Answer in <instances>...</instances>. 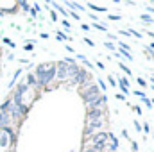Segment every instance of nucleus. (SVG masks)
<instances>
[{
	"instance_id": "bb28decb",
	"label": "nucleus",
	"mask_w": 154,
	"mask_h": 152,
	"mask_svg": "<svg viewBox=\"0 0 154 152\" xmlns=\"http://www.w3.org/2000/svg\"><path fill=\"white\" fill-rule=\"evenodd\" d=\"M18 5H20V7H22V11H29V9H31V7H29V4H27V2H25V0H22V2H20V4H18Z\"/></svg>"
},
{
	"instance_id": "5701e85b",
	"label": "nucleus",
	"mask_w": 154,
	"mask_h": 152,
	"mask_svg": "<svg viewBox=\"0 0 154 152\" xmlns=\"http://www.w3.org/2000/svg\"><path fill=\"white\" fill-rule=\"evenodd\" d=\"M38 11H39V5H38V4H34V7H31V9H29V13H31L34 18L38 16Z\"/></svg>"
},
{
	"instance_id": "6e6552de",
	"label": "nucleus",
	"mask_w": 154,
	"mask_h": 152,
	"mask_svg": "<svg viewBox=\"0 0 154 152\" xmlns=\"http://www.w3.org/2000/svg\"><path fill=\"white\" fill-rule=\"evenodd\" d=\"M11 106H13V102H11V99H7V100H4V102L0 104V113H4V114H9V109H11Z\"/></svg>"
},
{
	"instance_id": "79ce46f5",
	"label": "nucleus",
	"mask_w": 154,
	"mask_h": 152,
	"mask_svg": "<svg viewBox=\"0 0 154 152\" xmlns=\"http://www.w3.org/2000/svg\"><path fill=\"white\" fill-rule=\"evenodd\" d=\"M134 129H136V131H142V123H140V122H134Z\"/></svg>"
},
{
	"instance_id": "423d86ee",
	"label": "nucleus",
	"mask_w": 154,
	"mask_h": 152,
	"mask_svg": "<svg viewBox=\"0 0 154 152\" xmlns=\"http://www.w3.org/2000/svg\"><path fill=\"white\" fill-rule=\"evenodd\" d=\"M86 81H88V74H86V70H82V68H79V72L72 77V82H75V84H82V82H86Z\"/></svg>"
},
{
	"instance_id": "e433bc0d",
	"label": "nucleus",
	"mask_w": 154,
	"mask_h": 152,
	"mask_svg": "<svg viewBox=\"0 0 154 152\" xmlns=\"http://www.w3.org/2000/svg\"><path fill=\"white\" fill-rule=\"evenodd\" d=\"M109 20H113V22H118V20H120V16H118V14H109Z\"/></svg>"
},
{
	"instance_id": "c03bdc74",
	"label": "nucleus",
	"mask_w": 154,
	"mask_h": 152,
	"mask_svg": "<svg viewBox=\"0 0 154 152\" xmlns=\"http://www.w3.org/2000/svg\"><path fill=\"white\" fill-rule=\"evenodd\" d=\"M81 29H82V31H90V25H88V23H82Z\"/></svg>"
},
{
	"instance_id": "3c124183",
	"label": "nucleus",
	"mask_w": 154,
	"mask_h": 152,
	"mask_svg": "<svg viewBox=\"0 0 154 152\" xmlns=\"http://www.w3.org/2000/svg\"><path fill=\"white\" fill-rule=\"evenodd\" d=\"M149 48H151V50H154V41H152V43H149Z\"/></svg>"
},
{
	"instance_id": "20e7f679",
	"label": "nucleus",
	"mask_w": 154,
	"mask_h": 152,
	"mask_svg": "<svg viewBox=\"0 0 154 152\" xmlns=\"http://www.w3.org/2000/svg\"><path fill=\"white\" fill-rule=\"evenodd\" d=\"M56 77H57L59 81H65V79L68 77V65H66L65 61L56 63Z\"/></svg>"
},
{
	"instance_id": "ea45409f",
	"label": "nucleus",
	"mask_w": 154,
	"mask_h": 152,
	"mask_svg": "<svg viewBox=\"0 0 154 152\" xmlns=\"http://www.w3.org/2000/svg\"><path fill=\"white\" fill-rule=\"evenodd\" d=\"M4 39V43H7V45H9V47H14V43H13V41H11V39H7V38H2Z\"/></svg>"
},
{
	"instance_id": "a18cd8bd",
	"label": "nucleus",
	"mask_w": 154,
	"mask_h": 152,
	"mask_svg": "<svg viewBox=\"0 0 154 152\" xmlns=\"http://www.w3.org/2000/svg\"><path fill=\"white\" fill-rule=\"evenodd\" d=\"M84 43H88V45H91V47L95 45V43H93V41H91V39H90V38H84Z\"/></svg>"
},
{
	"instance_id": "f257e3e1",
	"label": "nucleus",
	"mask_w": 154,
	"mask_h": 152,
	"mask_svg": "<svg viewBox=\"0 0 154 152\" xmlns=\"http://www.w3.org/2000/svg\"><path fill=\"white\" fill-rule=\"evenodd\" d=\"M34 77L38 81V86H47L48 82H52L56 79V65L54 63H50V65H38Z\"/></svg>"
},
{
	"instance_id": "cd10ccee",
	"label": "nucleus",
	"mask_w": 154,
	"mask_h": 152,
	"mask_svg": "<svg viewBox=\"0 0 154 152\" xmlns=\"http://www.w3.org/2000/svg\"><path fill=\"white\" fill-rule=\"evenodd\" d=\"M143 50H145V56H147L149 59H152V57H154V52H152V50H151V48H149V47H145Z\"/></svg>"
},
{
	"instance_id": "393cba45",
	"label": "nucleus",
	"mask_w": 154,
	"mask_h": 152,
	"mask_svg": "<svg viewBox=\"0 0 154 152\" xmlns=\"http://www.w3.org/2000/svg\"><path fill=\"white\" fill-rule=\"evenodd\" d=\"M91 27H95V29H99V31H104V32L108 31V27L102 25V23H91Z\"/></svg>"
},
{
	"instance_id": "f3484780",
	"label": "nucleus",
	"mask_w": 154,
	"mask_h": 152,
	"mask_svg": "<svg viewBox=\"0 0 154 152\" xmlns=\"http://www.w3.org/2000/svg\"><path fill=\"white\" fill-rule=\"evenodd\" d=\"M20 74H22V68H18V70H16V72H14V74H13V79H11V81H9V88H13V86H14V84H16V79H18V77H20Z\"/></svg>"
},
{
	"instance_id": "864d4df0",
	"label": "nucleus",
	"mask_w": 154,
	"mask_h": 152,
	"mask_svg": "<svg viewBox=\"0 0 154 152\" xmlns=\"http://www.w3.org/2000/svg\"><path fill=\"white\" fill-rule=\"evenodd\" d=\"M0 16H4V11H2V9H0Z\"/></svg>"
},
{
	"instance_id": "49530a36",
	"label": "nucleus",
	"mask_w": 154,
	"mask_h": 152,
	"mask_svg": "<svg viewBox=\"0 0 154 152\" xmlns=\"http://www.w3.org/2000/svg\"><path fill=\"white\" fill-rule=\"evenodd\" d=\"M115 97H116V100H125V97H124V95H120V93L115 95Z\"/></svg>"
},
{
	"instance_id": "39448f33",
	"label": "nucleus",
	"mask_w": 154,
	"mask_h": 152,
	"mask_svg": "<svg viewBox=\"0 0 154 152\" xmlns=\"http://www.w3.org/2000/svg\"><path fill=\"white\" fill-rule=\"evenodd\" d=\"M102 118H104V109L88 108V122H91V120H102Z\"/></svg>"
},
{
	"instance_id": "603ef678",
	"label": "nucleus",
	"mask_w": 154,
	"mask_h": 152,
	"mask_svg": "<svg viewBox=\"0 0 154 152\" xmlns=\"http://www.w3.org/2000/svg\"><path fill=\"white\" fill-rule=\"evenodd\" d=\"M84 152H95V150H93L91 147H88V149H86V150H84Z\"/></svg>"
},
{
	"instance_id": "0eeeda50",
	"label": "nucleus",
	"mask_w": 154,
	"mask_h": 152,
	"mask_svg": "<svg viewBox=\"0 0 154 152\" xmlns=\"http://www.w3.org/2000/svg\"><path fill=\"white\" fill-rule=\"evenodd\" d=\"M106 102H108V95H102L100 93V97H97L88 108H99V109H102V104H106Z\"/></svg>"
},
{
	"instance_id": "f03ea898",
	"label": "nucleus",
	"mask_w": 154,
	"mask_h": 152,
	"mask_svg": "<svg viewBox=\"0 0 154 152\" xmlns=\"http://www.w3.org/2000/svg\"><path fill=\"white\" fill-rule=\"evenodd\" d=\"M81 95H82V100L90 106L97 97H100V90H99V86H97V84H88V86H86V90H84Z\"/></svg>"
},
{
	"instance_id": "473e14b6",
	"label": "nucleus",
	"mask_w": 154,
	"mask_h": 152,
	"mask_svg": "<svg viewBox=\"0 0 154 152\" xmlns=\"http://www.w3.org/2000/svg\"><path fill=\"white\" fill-rule=\"evenodd\" d=\"M145 9H147V14H154V5H149V4H147Z\"/></svg>"
},
{
	"instance_id": "2f4dec72",
	"label": "nucleus",
	"mask_w": 154,
	"mask_h": 152,
	"mask_svg": "<svg viewBox=\"0 0 154 152\" xmlns=\"http://www.w3.org/2000/svg\"><path fill=\"white\" fill-rule=\"evenodd\" d=\"M120 68H122V70H124V72H125L127 75H131V70H129V68H127V66H125V65H124L122 61H120Z\"/></svg>"
},
{
	"instance_id": "a878e982",
	"label": "nucleus",
	"mask_w": 154,
	"mask_h": 152,
	"mask_svg": "<svg viewBox=\"0 0 154 152\" xmlns=\"http://www.w3.org/2000/svg\"><path fill=\"white\" fill-rule=\"evenodd\" d=\"M142 102H143V104H145V106H147L149 109H152V100H151V99H147V97H143V99H142Z\"/></svg>"
},
{
	"instance_id": "8fccbe9b",
	"label": "nucleus",
	"mask_w": 154,
	"mask_h": 152,
	"mask_svg": "<svg viewBox=\"0 0 154 152\" xmlns=\"http://www.w3.org/2000/svg\"><path fill=\"white\" fill-rule=\"evenodd\" d=\"M147 36H149V38H152V39H154V32H151V31H147Z\"/></svg>"
},
{
	"instance_id": "4468645a",
	"label": "nucleus",
	"mask_w": 154,
	"mask_h": 152,
	"mask_svg": "<svg viewBox=\"0 0 154 152\" xmlns=\"http://www.w3.org/2000/svg\"><path fill=\"white\" fill-rule=\"evenodd\" d=\"M79 68H81V66L75 65V63H74V65H68V77H74L77 72H79Z\"/></svg>"
},
{
	"instance_id": "f704fd0d",
	"label": "nucleus",
	"mask_w": 154,
	"mask_h": 152,
	"mask_svg": "<svg viewBox=\"0 0 154 152\" xmlns=\"http://www.w3.org/2000/svg\"><path fill=\"white\" fill-rule=\"evenodd\" d=\"M131 149H133V152H138V143L136 141H131Z\"/></svg>"
},
{
	"instance_id": "aec40b11",
	"label": "nucleus",
	"mask_w": 154,
	"mask_h": 152,
	"mask_svg": "<svg viewBox=\"0 0 154 152\" xmlns=\"http://www.w3.org/2000/svg\"><path fill=\"white\" fill-rule=\"evenodd\" d=\"M66 5H68V7H72V9H81V11H86V9H84V5H82V4H77V2H66Z\"/></svg>"
},
{
	"instance_id": "de8ad7c7",
	"label": "nucleus",
	"mask_w": 154,
	"mask_h": 152,
	"mask_svg": "<svg viewBox=\"0 0 154 152\" xmlns=\"http://www.w3.org/2000/svg\"><path fill=\"white\" fill-rule=\"evenodd\" d=\"M133 109H134V111H136V113H138V114L142 113V109H140V106H134V108H133Z\"/></svg>"
},
{
	"instance_id": "c85d7f7f",
	"label": "nucleus",
	"mask_w": 154,
	"mask_h": 152,
	"mask_svg": "<svg viewBox=\"0 0 154 152\" xmlns=\"http://www.w3.org/2000/svg\"><path fill=\"white\" fill-rule=\"evenodd\" d=\"M97 86H99V90H106V82L102 79H97Z\"/></svg>"
},
{
	"instance_id": "7c9ffc66",
	"label": "nucleus",
	"mask_w": 154,
	"mask_h": 152,
	"mask_svg": "<svg viewBox=\"0 0 154 152\" xmlns=\"http://www.w3.org/2000/svg\"><path fill=\"white\" fill-rule=\"evenodd\" d=\"M136 82H138L142 88H145V86H147V81H145V79H142V77H138V79H136Z\"/></svg>"
},
{
	"instance_id": "4d7b16f0",
	"label": "nucleus",
	"mask_w": 154,
	"mask_h": 152,
	"mask_svg": "<svg viewBox=\"0 0 154 152\" xmlns=\"http://www.w3.org/2000/svg\"><path fill=\"white\" fill-rule=\"evenodd\" d=\"M0 134H2V129H0Z\"/></svg>"
},
{
	"instance_id": "9b49d317",
	"label": "nucleus",
	"mask_w": 154,
	"mask_h": 152,
	"mask_svg": "<svg viewBox=\"0 0 154 152\" xmlns=\"http://www.w3.org/2000/svg\"><path fill=\"white\" fill-rule=\"evenodd\" d=\"M100 140H108V134H106V132H99V134H91V143H95V141H100Z\"/></svg>"
},
{
	"instance_id": "58836bf2",
	"label": "nucleus",
	"mask_w": 154,
	"mask_h": 152,
	"mask_svg": "<svg viewBox=\"0 0 154 152\" xmlns=\"http://www.w3.org/2000/svg\"><path fill=\"white\" fill-rule=\"evenodd\" d=\"M48 13H50V18H52V20H54V22H56V20H57V16H56V13H54V11H52V9H48Z\"/></svg>"
},
{
	"instance_id": "ddd939ff",
	"label": "nucleus",
	"mask_w": 154,
	"mask_h": 152,
	"mask_svg": "<svg viewBox=\"0 0 154 152\" xmlns=\"http://www.w3.org/2000/svg\"><path fill=\"white\" fill-rule=\"evenodd\" d=\"M9 113H11V116H13L14 120H18V118L22 116V113H20V108H16V106H11V109H9Z\"/></svg>"
},
{
	"instance_id": "a19ab883",
	"label": "nucleus",
	"mask_w": 154,
	"mask_h": 152,
	"mask_svg": "<svg viewBox=\"0 0 154 152\" xmlns=\"http://www.w3.org/2000/svg\"><path fill=\"white\" fill-rule=\"evenodd\" d=\"M63 27H65V29H70V22H68V20H63Z\"/></svg>"
},
{
	"instance_id": "a211bd4d",
	"label": "nucleus",
	"mask_w": 154,
	"mask_h": 152,
	"mask_svg": "<svg viewBox=\"0 0 154 152\" xmlns=\"http://www.w3.org/2000/svg\"><path fill=\"white\" fill-rule=\"evenodd\" d=\"M50 4H52V5H54V7H56V9H57V11H59V13H61L63 16H65V18L68 16V11H66V9H63V5H59L57 2H50Z\"/></svg>"
},
{
	"instance_id": "2eb2a0df",
	"label": "nucleus",
	"mask_w": 154,
	"mask_h": 152,
	"mask_svg": "<svg viewBox=\"0 0 154 152\" xmlns=\"http://www.w3.org/2000/svg\"><path fill=\"white\" fill-rule=\"evenodd\" d=\"M140 20H142L143 23H149V25H151V23H154V18L151 16V14H147V13H143V14H140Z\"/></svg>"
},
{
	"instance_id": "c756f323",
	"label": "nucleus",
	"mask_w": 154,
	"mask_h": 152,
	"mask_svg": "<svg viewBox=\"0 0 154 152\" xmlns=\"http://www.w3.org/2000/svg\"><path fill=\"white\" fill-rule=\"evenodd\" d=\"M104 47H106L108 50H115V45H113L111 41H104Z\"/></svg>"
},
{
	"instance_id": "6e6d98bb",
	"label": "nucleus",
	"mask_w": 154,
	"mask_h": 152,
	"mask_svg": "<svg viewBox=\"0 0 154 152\" xmlns=\"http://www.w3.org/2000/svg\"><path fill=\"white\" fill-rule=\"evenodd\" d=\"M100 152H108V150H100Z\"/></svg>"
},
{
	"instance_id": "7ed1b4c3",
	"label": "nucleus",
	"mask_w": 154,
	"mask_h": 152,
	"mask_svg": "<svg viewBox=\"0 0 154 152\" xmlns=\"http://www.w3.org/2000/svg\"><path fill=\"white\" fill-rule=\"evenodd\" d=\"M27 84L25 82H22V84H18L16 86V90H14V93H13V99H11V102H13V106H22L23 102H22V99H23V95L27 93Z\"/></svg>"
},
{
	"instance_id": "f8f14e48",
	"label": "nucleus",
	"mask_w": 154,
	"mask_h": 152,
	"mask_svg": "<svg viewBox=\"0 0 154 152\" xmlns=\"http://www.w3.org/2000/svg\"><path fill=\"white\" fill-rule=\"evenodd\" d=\"M88 9H93V11H97V13H106V11H108L106 7H102V5H95L93 2L88 4Z\"/></svg>"
},
{
	"instance_id": "09e8293b",
	"label": "nucleus",
	"mask_w": 154,
	"mask_h": 152,
	"mask_svg": "<svg viewBox=\"0 0 154 152\" xmlns=\"http://www.w3.org/2000/svg\"><path fill=\"white\" fill-rule=\"evenodd\" d=\"M39 38H43V39H48V34H45V32H41V34H39Z\"/></svg>"
},
{
	"instance_id": "4be33fe9",
	"label": "nucleus",
	"mask_w": 154,
	"mask_h": 152,
	"mask_svg": "<svg viewBox=\"0 0 154 152\" xmlns=\"http://www.w3.org/2000/svg\"><path fill=\"white\" fill-rule=\"evenodd\" d=\"M77 59H79V61H82V63H84L86 66H90V68H93V65H91V63L88 61V57H86V56H82V54H79V56H77Z\"/></svg>"
},
{
	"instance_id": "37998d69",
	"label": "nucleus",
	"mask_w": 154,
	"mask_h": 152,
	"mask_svg": "<svg viewBox=\"0 0 154 152\" xmlns=\"http://www.w3.org/2000/svg\"><path fill=\"white\" fill-rule=\"evenodd\" d=\"M122 136H124V138H125V140H131V138H129V132H127V131H125V129H124V131H122Z\"/></svg>"
},
{
	"instance_id": "9d476101",
	"label": "nucleus",
	"mask_w": 154,
	"mask_h": 152,
	"mask_svg": "<svg viewBox=\"0 0 154 152\" xmlns=\"http://www.w3.org/2000/svg\"><path fill=\"white\" fill-rule=\"evenodd\" d=\"M11 123V118H9V114H4L0 113V129H4V127H7Z\"/></svg>"
},
{
	"instance_id": "b1692460",
	"label": "nucleus",
	"mask_w": 154,
	"mask_h": 152,
	"mask_svg": "<svg viewBox=\"0 0 154 152\" xmlns=\"http://www.w3.org/2000/svg\"><path fill=\"white\" fill-rule=\"evenodd\" d=\"M56 38L59 39V41H66V39H70L66 34H65V32H56Z\"/></svg>"
},
{
	"instance_id": "dca6fc26",
	"label": "nucleus",
	"mask_w": 154,
	"mask_h": 152,
	"mask_svg": "<svg viewBox=\"0 0 154 152\" xmlns=\"http://www.w3.org/2000/svg\"><path fill=\"white\" fill-rule=\"evenodd\" d=\"M25 84H27V88H29V86H38V81H36L34 74H29V75H27V82H25Z\"/></svg>"
},
{
	"instance_id": "6ab92c4d",
	"label": "nucleus",
	"mask_w": 154,
	"mask_h": 152,
	"mask_svg": "<svg viewBox=\"0 0 154 152\" xmlns=\"http://www.w3.org/2000/svg\"><path fill=\"white\" fill-rule=\"evenodd\" d=\"M9 140H11V138H9V136H5V134L2 132V134H0V147H2V149H4V147H7Z\"/></svg>"
},
{
	"instance_id": "1a4fd4ad",
	"label": "nucleus",
	"mask_w": 154,
	"mask_h": 152,
	"mask_svg": "<svg viewBox=\"0 0 154 152\" xmlns=\"http://www.w3.org/2000/svg\"><path fill=\"white\" fill-rule=\"evenodd\" d=\"M104 125V120H91V122H88V127L91 129V131H95V129H100Z\"/></svg>"
},
{
	"instance_id": "5fc2aeb1",
	"label": "nucleus",
	"mask_w": 154,
	"mask_h": 152,
	"mask_svg": "<svg viewBox=\"0 0 154 152\" xmlns=\"http://www.w3.org/2000/svg\"><path fill=\"white\" fill-rule=\"evenodd\" d=\"M152 138H154V131H152Z\"/></svg>"
},
{
	"instance_id": "4c0bfd02",
	"label": "nucleus",
	"mask_w": 154,
	"mask_h": 152,
	"mask_svg": "<svg viewBox=\"0 0 154 152\" xmlns=\"http://www.w3.org/2000/svg\"><path fill=\"white\" fill-rule=\"evenodd\" d=\"M108 81H109V86H116V79H113V77H108Z\"/></svg>"
},
{
	"instance_id": "412c9836",
	"label": "nucleus",
	"mask_w": 154,
	"mask_h": 152,
	"mask_svg": "<svg viewBox=\"0 0 154 152\" xmlns=\"http://www.w3.org/2000/svg\"><path fill=\"white\" fill-rule=\"evenodd\" d=\"M118 50H120V54H118V57L122 56V57H125L127 61H133V56H131V54H129L127 50H122V48H118Z\"/></svg>"
},
{
	"instance_id": "72a5a7b5",
	"label": "nucleus",
	"mask_w": 154,
	"mask_h": 152,
	"mask_svg": "<svg viewBox=\"0 0 154 152\" xmlns=\"http://www.w3.org/2000/svg\"><path fill=\"white\" fill-rule=\"evenodd\" d=\"M142 131H143V132H151V125H149V123L142 125Z\"/></svg>"
},
{
	"instance_id": "c9c22d12",
	"label": "nucleus",
	"mask_w": 154,
	"mask_h": 152,
	"mask_svg": "<svg viewBox=\"0 0 154 152\" xmlns=\"http://www.w3.org/2000/svg\"><path fill=\"white\" fill-rule=\"evenodd\" d=\"M134 95H136V97H140V99H143V97H145V93H143V91H138V90H134Z\"/></svg>"
}]
</instances>
